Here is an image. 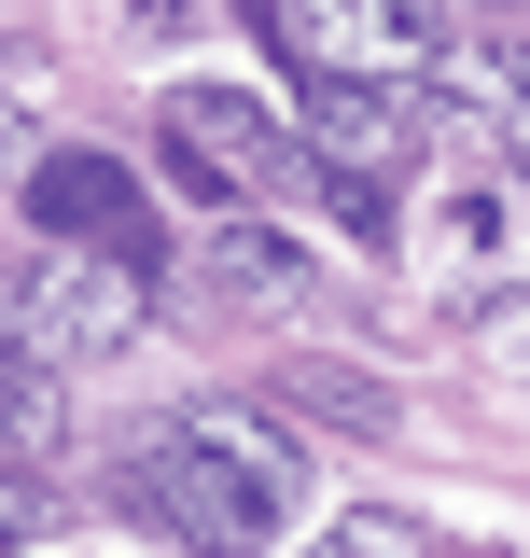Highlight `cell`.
Segmentation results:
<instances>
[{"label":"cell","mask_w":530,"mask_h":558,"mask_svg":"<svg viewBox=\"0 0 530 558\" xmlns=\"http://www.w3.org/2000/svg\"><path fill=\"white\" fill-rule=\"evenodd\" d=\"M140 502H154L168 545H196V558H265L293 531V502H308V461H293L265 418L196 405V418H168V433L140 447Z\"/></svg>","instance_id":"1"},{"label":"cell","mask_w":530,"mask_h":558,"mask_svg":"<svg viewBox=\"0 0 530 558\" xmlns=\"http://www.w3.org/2000/svg\"><path fill=\"white\" fill-rule=\"evenodd\" d=\"M0 307H14V336L43 349V363H112V349H140V322H154V279H140L127 252L43 238L28 266L0 279Z\"/></svg>","instance_id":"2"},{"label":"cell","mask_w":530,"mask_h":558,"mask_svg":"<svg viewBox=\"0 0 530 558\" xmlns=\"http://www.w3.org/2000/svg\"><path fill=\"white\" fill-rule=\"evenodd\" d=\"M154 154L196 182V196H293V126L265 112V98H238V84H168L154 98Z\"/></svg>","instance_id":"3"},{"label":"cell","mask_w":530,"mask_h":558,"mask_svg":"<svg viewBox=\"0 0 530 558\" xmlns=\"http://www.w3.org/2000/svg\"><path fill=\"white\" fill-rule=\"evenodd\" d=\"M265 14L308 57V84H419V70L447 57V28L419 0H265Z\"/></svg>","instance_id":"4"},{"label":"cell","mask_w":530,"mask_h":558,"mask_svg":"<svg viewBox=\"0 0 530 558\" xmlns=\"http://www.w3.org/2000/svg\"><path fill=\"white\" fill-rule=\"evenodd\" d=\"M419 98L474 168H530V43H447L419 70Z\"/></svg>","instance_id":"5"},{"label":"cell","mask_w":530,"mask_h":558,"mask_svg":"<svg viewBox=\"0 0 530 558\" xmlns=\"http://www.w3.org/2000/svg\"><path fill=\"white\" fill-rule=\"evenodd\" d=\"M308 126H322V168H405V84H322L308 98Z\"/></svg>","instance_id":"6"},{"label":"cell","mask_w":530,"mask_h":558,"mask_svg":"<svg viewBox=\"0 0 530 558\" xmlns=\"http://www.w3.org/2000/svg\"><path fill=\"white\" fill-rule=\"evenodd\" d=\"M28 209H43V223H84V252L112 238V252L140 266V209H127V182H112L98 154H57V168H28Z\"/></svg>","instance_id":"7"},{"label":"cell","mask_w":530,"mask_h":558,"mask_svg":"<svg viewBox=\"0 0 530 558\" xmlns=\"http://www.w3.org/2000/svg\"><path fill=\"white\" fill-rule=\"evenodd\" d=\"M503 238H517V209L489 196L474 168H461V182H447V196H433V223H419V252H433V266L461 279V293H474V266H503Z\"/></svg>","instance_id":"8"},{"label":"cell","mask_w":530,"mask_h":558,"mask_svg":"<svg viewBox=\"0 0 530 558\" xmlns=\"http://www.w3.org/2000/svg\"><path fill=\"white\" fill-rule=\"evenodd\" d=\"M209 279H224L238 307H279V293H293V238H252V223H238V238L209 252Z\"/></svg>","instance_id":"9"},{"label":"cell","mask_w":530,"mask_h":558,"mask_svg":"<svg viewBox=\"0 0 530 558\" xmlns=\"http://www.w3.org/2000/svg\"><path fill=\"white\" fill-rule=\"evenodd\" d=\"M57 433V363L28 349V363H0V447H43Z\"/></svg>","instance_id":"10"},{"label":"cell","mask_w":530,"mask_h":558,"mask_svg":"<svg viewBox=\"0 0 530 558\" xmlns=\"http://www.w3.org/2000/svg\"><path fill=\"white\" fill-rule=\"evenodd\" d=\"M28 98H43V43H0V168L28 154Z\"/></svg>","instance_id":"11"},{"label":"cell","mask_w":530,"mask_h":558,"mask_svg":"<svg viewBox=\"0 0 530 558\" xmlns=\"http://www.w3.org/2000/svg\"><path fill=\"white\" fill-rule=\"evenodd\" d=\"M308 558H433V545H419L405 517H335V531H322Z\"/></svg>","instance_id":"12"},{"label":"cell","mask_w":530,"mask_h":558,"mask_svg":"<svg viewBox=\"0 0 530 558\" xmlns=\"http://www.w3.org/2000/svg\"><path fill=\"white\" fill-rule=\"evenodd\" d=\"M43 531H57V502H43V488H28V475H0V558H28V545H43Z\"/></svg>","instance_id":"13"},{"label":"cell","mask_w":530,"mask_h":558,"mask_svg":"<svg viewBox=\"0 0 530 558\" xmlns=\"http://www.w3.org/2000/svg\"><path fill=\"white\" fill-rule=\"evenodd\" d=\"M0 322H14V307H0Z\"/></svg>","instance_id":"14"}]
</instances>
